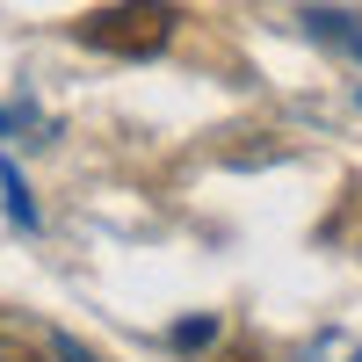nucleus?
<instances>
[{
  "label": "nucleus",
  "instance_id": "f257e3e1",
  "mask_svg": "<svg viewBox=\"0 0 362 362\" xmlns=\"http://www.w3.org/2000/svg\"><path fill=\"white\" fill-rule=\"evenodd\" d=\"M174 29H181L174 0H116V8H95L80 22V44L116 51V58H153L174 44Z\"/></svg>",
  "mask_w": 362,
  "mask_h": 362
},
{
  "label": "nucleus",
  "instance_id": "f03ea898",
  "mask_svg": "<svg viewBox=\"0 0 362 362\" xmlns=\"http://www.w3.org/2000/svg\"><path fill=\"white\" fill-rule=\"evenodd\" d=\"M305 22H312V37H326V44H341V51L362 58V29H355V15H341V8H305Z\"/></svg>",
  "mask_w": 362,
  "mask_h": 362
},
{
  "label": "nucleus",
  "instance_id": "7ed1b4c3",
  "mask_svg": "<svg viewBox=\"0 0 362 362\" xmlns=\"http://www.w3.org/2000/svg\"><path fill=\"white\" fill-rule=\"evenodd\" d=\"M51 355H58L51 341L37 348V341H22V334H8V326H0V362H51Z\"/></svg>",
  "mask_w": 362,
  "mask_h": 362
},
{
  "label": "nucleus",
  "instance_id": "20e7f679",
  "mask_svg": "<svg viewBox=\"0 0 362 362\" xmlns=\"http://www.w3.org/2000/svg\"><path fill=\"white\" fill-rule=\"evenodd\" d=\"M218 341V319H181L174 326V348H210Z\"/></svg>",
  "mask_w": 362,
  "mask_h": 362
},
{
  "label": "nucleus",
  "instance_id": "39448f33",
  "mask_svg": "<svg viewBox=\"0 0 362 362\" xmlns=\"http://www.w3.org/2000/svg\"><path fill=\"white\" fill-rule=\"evenodd\" d=\"M0 181H8V218H15V225H37V210H29V196H22V181H15L8 167H0Z\"/></svg>",
  "mask_w": 362,
  "mask_h": 362
},
{
  "label": "nucleus",
  "instance_id": "423d86ee",
  "mask_svg": "<svg viewBox=\"0 0 362 362\" xmlns=\"http://www.w3.org/2000/svg\"><path fill=\"white\" fill-rule=\"evenodd\" d=\"M355 362H362V355H355Z\"/></svg>",
  "mask_w": 362,
  "mask_h": 362
}]
</instances>
